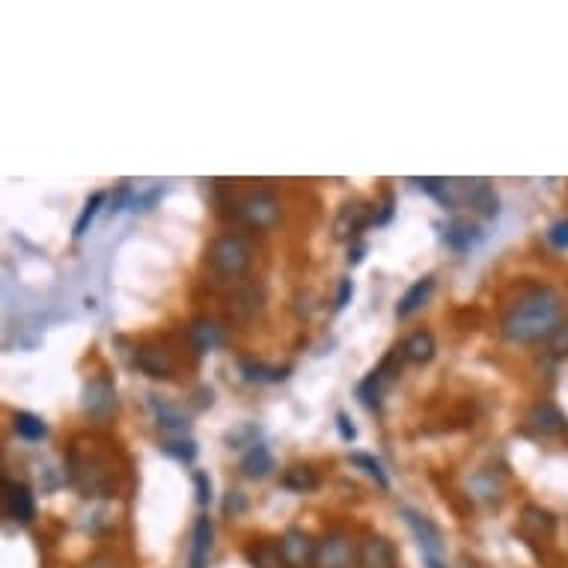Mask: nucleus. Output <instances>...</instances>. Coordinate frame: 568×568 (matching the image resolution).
Returning a JSON list of instances; mask_svg holds the SVG:
<instances>
[{
	"instance_id": "f257e3e1",
	"label": "nucleus",
	"mask_w": 568,
	"mask_h": 568,
	"mask_svg": "<svg viewBox=\"0 0 568 568\" xmlns=\"http://www.w3.org/2000/svg\"><path fill=\"white\" fill-rule=\"evenodd\" d=\"M566 328V298L551 286L521 295L503 316V337L518 345L551 342Z\"/></svg>"
},
{
	"instance_id": "f03ea898",
	"label": "nucleus",
	"mask_w": 568,
	"mask_h": 568,
	"mask_svg": "<svg viewBox=\"0 0 568 568\" xmlns=\"http://www.w3.org/2000/svg\"><path fill=\"white\" fill-rule=\"evenodd\" d=\"M69 479L84 497H108L116 485V470L105 455L78 444L69 453Z\"/></svg>"
},
{
	"instance_id": "7ed1b4c3",
	"label": "nucleus",
	"mask_w": 568,
	"mask_h": 568,
	"mask_svg": "<svg viewBox=\"0 0 568 568\" xmlns=\"http://www.w3.org/2000/svg\"><path fill=\"white\" fill-rule=\"evenodd\" d=\"M209 268L221 277H241L253 262V247L244 235H221L209 244Z\"/></svg>"
},
{
	"instance_id": "20e7f679",
	"label": "nucleus",
	"mask_w": 568,
	"mask_h": 568,
	"mask_svg": "<svg viewBox=\"0 0 568 568\" xmlns=\"http://www.w3.org/2000/svg\"><path fill=\"white\" fill-rule=\"evenodd\" d=\"M402 354H399V348H393L363 381H360V387H357V396H360V402L369 408V411H381V405H384V396L390 393V387L399 381V375H402Z\"/></svg>"
},
{
	"instance_id": "39448f33",
	"label": "nucleus",
	"mask_w": 568,
	"mask_h": 568,
	"mask_svg": "<svg viewBox=\"0 0 568 568\" xmlns=\"http://www.w3.org/2000/svg\"><path fill=\"white\" fill-rule=\"evenodd\" d=\"M280 200L271 191H250L235 203V218L250 229H271L280 221Z\"/></svg>"
},
{
	"instance_id": "423d86ee",
	"label": "nucleus",
	"mask_w": 568,
	"mask_h": 568,
	"mask_svg": "<svg viewBox=\"0 0 568 568\" xmlns=\"http://www.w3.org/2000/svg\"><path fill=\"white\" fill-rule=\"evenodd\" d=\"M426 194H432L444 209H461L473 203L479 179H414Z\"/></svg>"
},
{
	"instance_id": "0eeeda50",
	"label": "nucleus",
	"mask_w": 568,
	"mask_h": 568,
	"mask_svg": "<svg viewBox=\"0 0 568 568\" xmlns=\"http://www.w3.org/2000/svg\"><path fill=\"white\" fill-rule=\"evenodd\" d=\"M375 209H378V206H372V203H366V200H360V197L345 200L340 206V212H337V218H334V238H337V241L357 238L363 229L375 224V218H378Z\"/></svg>"
},
{
	"instance_id": "6e6552de",
	"label": "nucleus",
	"mask_w": 568,
	"mask_h": 568,
	"mask_svg": "<svg viewBox=\"0 0 568 568\" xmlns=\"http://www.w3.org/2000/svg\"><path fill=\"white\" fill-rule=\"evenodd\" d=\"M357 566V545L348 533H328L319 548L313 568H354Z\"/></svg>"
},
{
	"instance_id": "1a4fd4ad",
	"label": "nucleus",
	"mask_w": 568,
	"mask_h": 568,
	"mask_svg": "<svg viewBox=\"0 0 568 568\" xmlns=\"http://www.w3.org/2000/svg\"><path fill=\"white\" fill-rule=\"evenodd\" d=\"M84 414L93 420H108L116 411V387L108 375H96L84 384Z\"/></svg>"
},
{
	"instance_id": "9d476101",
	"label": "nucleus",
	"mask_w": 568,
	"mask_h": 568,
	"mask_svg": "<svg viewBox=\"0 0 568 568\" xmlns=\"http://www.w3.org/2000/svg\"><path fill=\"white\" fill-rule=\"evenodd\" d=\"M176 366H179L176 354L161 342H149L137 348V369L149 378H173Z\"/></svg>"
},
{
	"instance_id": "9b49d317",
	"label": "nucleus",
	"mask_w": 568,
	"mask_h": 568,
	"mask_svg": "<svg viewBox=\"0 0 568 568\" xmlns=\"http://www.w3.org/2000/svg\"><path fill=\"white\" fill-rule=\"evenodd\" d=\"M277 545H280V554L289 568H310L316 560V548H319V542H313L310 533H304L298 527L286 530Z\"/></svg>"
},
{
	"instance_id": "f8f14e48",
	"label": "nucleus",
	"mask_w": 568,
	"mask_h": 568,
	"mask_svg": "<svg viewBox=\"0 0 568 568\" xmlns=\"http://www.w3.org/2000/svg\"><path fill=\"white\" fill-rule=\"evenodd\" d=\"M3 509H6V518H12L15 524H30L36 518V503L24 482L3 479Z\"/></svg>"
},
{
	"instance_id": "ddd939ff",
	"label": "nucleus",
	"mask_w": 568,
	"mask_h": 568,
	"mask_svg": "<svg viewBox=\"0 0 568 568\" xmlns=\"http://www.w3.org/2000/svg\"><path fill=\"white\" fill-rule=\"evenodd\" d=\"M402 518L411 527V533L417 536L423 557H441L444 554V533L432 524V518L420 515L417 509H402Z\"/></svg>"
},
{
	"instance_id": "4468645a",
	"label": "nucleus",
	"mask_w": 568,
	"mask_h": 568,
	"mask_svg": "<svg viewBox=\"0 0 568 568\" xmlns=\"http://www.w3.org/2000/svg\"><path fill=\"white\" fill-rule=\"evenodd\" d=\"M357 568H399L393 542L384 536H366L357 545Z\"/></svg>"
},
{
	"instance_id": "2eb2a0df",
	"label": "nucleus",
	"mask_w": 568,
	"mask_h": 568,
	"mask_svg": "<svg viewBox=\"0 0 568 568\" xmlns=\"http://www.w3.org/2000/svg\"><path fill=\"white\" fill-rule=\"evenodd\" d=\"M518 533L527 539V542H548V539H554V533H557V518L548 512V509H542V506H524V512H521V527H518Z\"/></svg>"
},
{
	"instance_id": "dca6fc26",
	"label": "nucleus",
	"mask_w": 568,
	"mask_h": 568,
	"mask_svg": "<svg viewBox=\"0 0 568 568\" xmlns=\"http://www.w3.org/2000/svg\"><path fill=\"white\" fill-rule=\"evenodd\" d=\"M212 545H215V524L209 515H200L194 524V539H191V557L185 568H209L212 560Z\"/></svg>"
},
{
	"instance_id": "f3484780",
	"label": "nucleus",
	"mask_w": 568,
	"mask_h": 568,
	"mask_svg": "<svg viewBox=\"0 0 568 568\" xmlns=\"http://www.w3.org/2000/svg\"><path fill=\"white\" fill-rule=\"evenodd\" d=\"M441 238H444L447 247H453L458 253H464V250H470V247H476V244L482 241V229L476 227V224H470V221L455 218V221L441 224Z\"/></svg>"
},
{
	"instance_id": "a211bd4d",
	"label": "nucleus",
	"mask_w": 568,
	"mask_h": 568,
	"mask_svg": "<svg viewBox=\"0 0 568 568\" xmlns=\"http://www.w3.org/2000/svg\"><path fill=\"white\" fill-rule=\"evenodd\" d=\"M527 423H530L533 429H539L542 435H560V432H566L568 429L566 414H563L557 405H551V402L533 405V408L527 411Z\"/></svg>"
},
{
	"instance_id": "6ab92c4d",
	"label": "nucleus",
	"mask_w": 568,
	"mask_h": 568,
	"mask_svg": "<svg viewBox=\"0 0 568 568\" xmlns=\"http://www.w3.org/2000/svg\"><path fill=\"white\" fill-rule=\"evenodd\" d=\"M435 295V277H423L417 280L396 304V319H411L417 310H423L429 304V298Z\"/></svg>"
},
{
	"instance_id": "aec40b11",
	"label": "nucleus",
	"mask_w": 568,
	"mask_h": 568,
	"mask_svg": "<svg viewBox=\"0 0 568 568\" xmlns=\"http://www.w3.org/2000/svg\"><path fill=\"white\" fill-rule=\"evenodd\" d=\"M149 405H152L155 420H158V426H161L164 432H173V435L185 438V432H188L191 423H188V417H185L182 408H176L173 402H167V399H161V396H149Z\"/></svg>"
},
{
	"instance_id": "412c9836",
	"label": "nucleus",
	"mask_w": 568,
	"mask_h": 568,
	"mask_svg": "<svg viewBox=\"0 0 568 568\" xmlns=\"http://www.w3.org/2000/svg\"><path fill=\"white\" fill-rule=\"evenodd\" d=\"M435 351H438V342H435V337L429 331H417V334H411L408 340L399 345L402 360L405 363H417V366L429 363L435 357Z\"/></svg>"
},
{
	"instance_id": "4be33fe9",
	"label": "nucleus",
	"mask_w": 568,
	"mask_h": 568,
	"mask_svg": "<svg viewBox=\"0 0 568 568\" xmlns=\"http://www.w3.org/2000/svg\"><path fill=\"white\" fill-rule=\"evenodd\" d=\"M241 375L253 384H280L289 378V366H268L259 360H241Z\"/></svg>"
},
{
	"instance_id": "5701e85b",
	"label": "nucleus",
	"mask_w": 568,
	"mask_h": 568,
	"mask_svg": "<svg viewBox=\"0 0 568 568\" xmlns=\"http://www.w3.org/2000/svg\"><path fill=\"white\" fill-rule=\"evenodd\" d=\"M271 470H274V455H271V450H268L265 444L250 447V450L244 453V458H241V473H244L247 479H265Z\"/></svg>"
},
{
	"instance_id": "b1692460",
	"label": "nucleus",
	"mask_w": 568,
	"mask_h": 568,
	"mask_svg": "<svg viewBox=\"0 0 568 568\" xmlns=\"http://www.w3.org/2000/svg\"><path fill=\"white\" fill-rule=\"evenodd\" d=\"M188 337L194 342L197 351H212L224 342V328L212 319H197L191 328H188Z\"/></svg>"
},
{
	"instance_id": "393cba45",
	"label": "nucleus",
	"mask_w": 568,
	"mask_h": 568,
	"mask_svg": "<svg viewBox=\"0 0 568 568\" xmlns=\"http://www.w3.org/2000/svg\"><path fill=\"white\" fill-rule=\"evenodd\" d=\"M283 488L295 491V494H310L319 488V473L313 467H304V464H295L283 473Z\"/></svg>"
},
{
	"instance_id": "a878e982",
	"label": "nucleus",
	"mask_w": 568,
	"mask_h": 568,
	"mask_svg": "<svg viewBox=\"0 0 568 568\" xmlns=\"http://www.w3.org/2000/svg\"><path fill=\"white\" fill-rule=\"evenodd\" d=\"M15 435L18 438H24V441H42L45 435H48V426L39 420V417H33V414H27V411H21V414H15Z\"/></svg>"
},
{
	"instance_id": "bb28decb",
	"label": "nucleus",
	"mask_w": 568,
	"mask_h": 568,
	"mask_svg": "<svg viewBox=\"0 0 568 568\" xmlns=\"http://www.w3.org/2000/svg\"><path fill=\"white\" fill-rule=\"evenodd\" d=\"M250 560H253V568H289L280 554V545H274V542H262L259 548H253Z\"/></svg>"
},
{
	"instance_id": "cd10ccee",
	"label": "nucleus",
	"mask_w": 568,
	"mask_h": 568,
	"mask_svg": "<svg viewBox=\"0 0 568 568\" xmlns=\"http://www.w3.org/2000/svg\"><path fill=\"white\" fill-rule=\"evenodd\" d=\"M259 307H262V286H247V289H241V292L235 295V304H232V310H235L238 316H253V313H259Z\"/></svg>"
},
{
	"instance_id": "c85d7f7f",
	"label": "nucleus",
	"mask_w": 568,
	"mask_h": 568,
	"mask_svg": "<svg viewBox=\"0 0 568 568\" xmlns=\"http://www.w3.org/2000/svg\"><path fill=\"white\" fill-rule=\"evenodd\" d=\"M348 461L351 464H357V467H363L381 488H390V479H387V473H384V467H381V461L378 458H372V455L366 453H351L348 455Z\"/></svg>"
},
{
	"instance_id": "c756f323",
	"label": "nucleus",
	"mask_w": 568,
	"mask_h": 568,
	"mask_svg": "<svg viewBox=\"0 0 568 568\" xmlns=\"http://www.w3.org/2000/svg\"><path fill=\"white\" fill-rule=\"evenodd\" d=\"M161 450L173 455V458H179V461H194L197 458V444L191 438H170V441L161 444Z\"/></svg>"
},
{
	"instance_id": "7c9ffc66",
	"label": "nucleus",
	"mask_w": 568,
	"mask_h": 568,
	"mask_svg": "<svg viewBox=\"0 0 568 568\" xmlns=\"http://www.w3.org/2000/svg\"><path fill=\"white\" fill-rule=\"evenodd\" d=\"M102 203H105V194H93V197L87 200V206H84V212H81V218H78V224H75V238L87 235V229L93 224V218L99 215Z\"/></svg>"
},
{
	"instance_id": "2f4dec72",
	"label": "nucleus",
	"mask_w": 568,
	"mask_h": 568,
	"mask_svg": "<svg viewBox=\"0 0 568 568\" xmlns=\"http://www.w3.org/2000/svg\"><path fill=\"white\" fill-rule=\"evenodd\" d=\"M194 485H197V503H200V506H209V503H212V479H209V473L197 470V473H194Z\"/></svg>"
},
{
	"instance_id": "473e14b6",
	"label": "nucleus",
	"mask_w": 568,
	"mask_h": 568,
	"mask_svg": "<svg viewBox=\"0 0 568 568\" xmlns=\"http://www.w3.org/2000/svg\"><path fill=\"white\" fill-rule=\"evenodd\" d=\"M244 509H247L244 494H241V491H229L227 500H224V515H227V518H238V515H244Z\"/></svg>"
},
{
	"instance_id": "72a5a7b5",
	"label": "nucleus",
	"mask_w": 568,
	"mask_h": 568,
	"mask_svg": "<svg viewBox=\"0 0 568 568\" xmlns=\"http://www.w3.org/2000/svg\"><path fill=\"white\" fill-rule=\"evenodd\" d=\"M548 241L560 250H568V218L566 221H557L554 227L548 229Z\"/></svg>"
},
{
	"instance_id": "f704fd0d",
	"label": "nucleus",
	"mask_w": 568,
	"mask_h": 568,
	"mask_svg": "<svg viewBox=\"0 0 568 568\" xmlns=\"http://www.w3.org/2000/svg\"><path fill=\"white\" fill-rule=\"evenodd\" d=\"M337 429H340V438L345 441V444H351V441L357 438V429L351 426V417H348L345 411L337 414Z\"/></svg>"
},
{
	"instance_id": "c9c22d12",
	"label": "nucleus",
	"mask_w": 568,
	"mask_h": 568,
	"mask_svg": "<svg viewBox=\"0 0 568 568\" xmlns=\"http://www.w3.org/2000/svg\"><path fill=\"white\" fill-rule=\"evenodd\" d=\"M351 295H354V283H351V280H342L340 295H337V304H334V310H337V313H340V310H345V304L351 301Z\"/></svg>"
},
{
	"instance_id": "e433bc0d",
	"label": "nucleus",
	"mask_w": 568,
	"mask_h": 568,
	"mask_svg": "<svg viewBox=\"0 0 568 568\" xmlns=\"http://www.w3.org/2000/svg\"><path fill=\"white\" fill-rule=\"evenodd\" d=\"M390 218H393V194H384V206H381V215L375 218V224H378V227H384Z\"/></svg>"
},
{
	"instance_id": "4c0bfd02",
	"label": "nucleus",
	"mask_w": 568,
	"mask_h": 568,
	"mask_svg": "<svg viewBox=\"0 0 568 568\" xmlns=\"http://www.w3.org/2000/svg\"><path fill=\"white\" fill-rule=\"evenodd\" d=\"M363 253H366V244H363V241H357L354 250L348 247V265H360V262H363Z\"/></svg>"
},
{
	"instance_id": "58836bf2",
	"label": "nucleus",
	"mask_w": 568,
	"mask_h": 568,
	"mask_svg": "<svg viewBox=\"0 0 568 568\" xmlns=\"http://www.w3.org/2000/svg\"><path fill=\"white\" fill-rule=\"evenodd\" d=\"M426 560V568H450L441 557H423Z\"/></svg>"
}]
</instances>
